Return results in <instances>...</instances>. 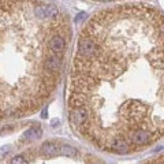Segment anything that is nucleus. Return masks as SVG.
<instances>
[{"label":"nucleus","instance_id":"20e7f679","mask_svg":"<svg viewBox=\"0 0 164 164\" xmlns=\"http://www.w3.org/2000/svg\"><path fill=\"white\" fill-rule=\"evenodd\" d=\"M26 137H29V138H37V137H40L41 135V129H39V127H33V129H29L27 131H26Z\"/></svg>","mask_w":164,"mask_h":164},{"label":"nucleus","instance_id":"f257e3e1","mask_svg":"<svg viewBox=\"0 0 164 164\" xmlns=\"http://www.w3.org/2000/svg\"><path fill=\"white\" fill-rule=\"evenodd\" d=\"M68 120L99 151L131 154L164 138V14L146 4L99 10L82 27Z\"/></svg>","mask_w":164,"mask_h":164},{"label":"nucleus","instance_id":"f03ea898","mask_svg":"<svg viewBox=\"0 0 164 164\" xmlns=\"http://www.w3.org/2000/svg\"><path fill=\"white\" fill-rule=\"evenodd\" d=\"M71 27L44 0H0V120L39 112L60 82Z\"/></svg>","mask_w":164,"mask_h":164},{"label":"nucleus","instance_id":"7ed1b4c3","mask_svg":"<svg viewBox=\"0 0 164 164\" xmlns=\"http://www.w3.org/2000/svg\"><path fill=\"white\" fill-rule=\"evenodd\" d=\"M40 151L47 157H55V156L60 154V146L53 144V142H45L41 148H40Z\"/></svg>","mask_w":164,"mask_h":164},{"label":"nucleus","instance_id":"39448f33","mask_svg":"<svg viewBox=\"0 0 164 164\" xmlns=\"http://www.w3.org/2000/svg\"><path fill=\"white\" fill-rule=\"evenodd\" d=\"M148 163H164V156H160V157H156L153 160H149Z\"/></svg>","mask_w":164,"mask_h":164}]
</instances>
